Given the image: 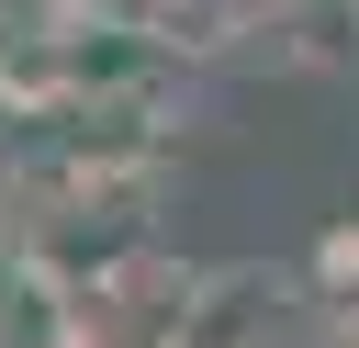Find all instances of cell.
<instances>
[{
  "instance_id": "1",
  "label": "cell",
  "mask_w": 359,
  "mask_h": 348,
  "mask_svg": "<svg viewBox=\"0 0 359 348\" xmlns=\"http://www.w3.org/2000/svg\"><path fill=\"white\" fill-rule=\"evenodd\" d=\"M90 303L45 247H0V348H79Z\"/></svg>"
},
{
  "instance_id": "2",
  "label": "cell",
  "mask_w": 359,
  "mask_h": 348,
  "mask_svg": "<svg viewBox=\"0 0 359 348\" xmlns=\"http://www.w3.org/2000/svg\"><path fill=\"white\" fill-rule=\"evenodd\" d=\"M314 303H325V314H348V303H359V213L314 236Z\"/></svg>"
},
{
  "instance_id": "3",
  "label": "cell",
  "mask_w": 359,
  "mask_h": 348,
  "mask_svg": "<svg viewBox=\"0 0 359 348\" xmlns=\"http://www.w3.org/2000/svg\"><path fill=\"white\" fill-rule=\"evenodd\" d=\"M303 348H348V326H337V314H325V326H314V337H303Z\"/></svg>"
},
{
  "instance_id": "4",
  "label": "cell",
  "mask_w": 359,
  "mask_h": 348,
  "mask_svg": "<svg viewBox=\"0 0 359 348\" xmlns=\"http://www.w3.org/2000/svg\"><path fill=\"white\" fill-rule=\"evenodd\" d=\"M337 326H348V348H359V303H348V314H337Z\"/></svg>"
},
{
  "instance_id": "5",
  "label": "cell",
  "mask_w": 359,
  "mask_h": 348,
  "mask_svg": "<svg viewBox=\"0 0 359 348\" xmlns=\"http://www.w3.org/2000/svg\"><path fill=\"white\" fill-rule=\"evenodd\" d=\"M337 11H348V34H359V0H337Z\"/></svg>"
}]
</instances>
